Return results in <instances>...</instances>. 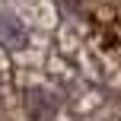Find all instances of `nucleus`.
Masks as SVG:
<instances>
[{"label":"nucleus","instance_id":"nucleus-1","mask_svg":"<svg viewBox=\"0 0 121 121\" xmlns=\"http://www.w3.org/2000/svg\"><path fill=\"white\" fill-rule=\"evenodd\" d=\"M0 45L3 48H13V51L29 45V32H26V26L13 13H0Z\"/></svg>","mask_w":121,"mask_h":121}]
</instances>
